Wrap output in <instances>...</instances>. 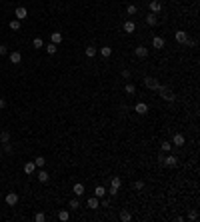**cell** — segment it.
<instances>
[{
    "mask_svg": "<svg viewBox=\"0 0 200 222\" xmlns=\"http://www.w3.org/2000/svg\"><path fill=\"white\" fill-rule=\"evenodd\" d=\"M156 92H158V94L162 96V98H164L166 102H174V100H176V96H174V92L170 90L168 86H162V84H160V88H158Z\"/></svg>",
    "mask_w": 200,
    "mask_h": 222,
    "instance_id": "6da1fadb",
    "label": "cell"
},
{
    "mask_svg": "<svg viewBox=\"0 0 200 222\" xmlns=\"http://www.w3.org/2000/svg\"><path fill=\"white\" fill-rule=\"evenodd\" d=\"M144 86H146V88H150V90H158V88H160V82H158V80H156V78H152V76H146V78H144Z\"/></svg>",
    "mask_w": 200,
    "mask_h": 222,
    "instance_id": "7a4b0ae2",
    "label": "cell"
},
{
    "mask_svg": "<svg viewBox=\"0 0 200 222\" xmlns=\"http://www.w3.org/2000/svg\"><path fill=\"white\" fill-rule=\"evenodd\" d=\"M178 164V158L174 154H170V156H164L162 158V166H168V168H174V166Z\"/></svg>",
    "mask_w": 200,
    "mask_h": 222,
    "instance_id": "3957f363",
    "label": "cell"
},
{
    "mask_svg": "<svg viewBox=\"0 0 200 222\" xmlns=\"http://www.w3.org/2000/svg\"><path fill=\"white\" fill-rule=\"evenodd\" d=\"M6 204L8 206H16V204H18V194H16V192H8L6 194Z\"/></svg>",
    "mask_w": 200,
    "mask_h": 222,
    "instance_id": "277c9868",
    "label": "cell"
},
{
    "mask_svg": "<svg viewBox=\"0 0 200 222\" xmlns=\"http://www.w3.org/2000/svg\"><path fill=\"white\" fill-rule=\"evenodd\" d=\"M134 112H138L140 116H144V114H148V106L144 104V102H136L134 104Z\"/></svg>",
    "mask_w": 200,
    "mask_h": 222,
    "instance_id": "5b68a950",
    "label": "cell"
},
{
    "mask_svg": "<svg viewBox=\"0 0 200 222\" xmlns=\"http://www.w3.org/2000/svg\"><path fill=\"white\" fill-rule=\"evenodd\" d=\"M14 16H16L18 20H24V18H28V10H26L24 6H18V8L14 10Z\"/></svg>",
    "mask_w": 200,
    "mask_h": 222,
    "instance_id": "8992f818",
    "label": "cell"
},
{
    "mask_svg": "<svg viewBox=\"0 0 200 222\" xmlns=\"http://www.w3.org/2000/svg\"><path fill=\"white\" fill-rule=\"evenodd\" d=\"M134 54H136L138 58H146V56H148V48L140 44V46H136V48H134Z\"/></svg>",
    "mask_w": 200,
    "mask_h": 222,
    "instance_id": "52a82bcc",
    "label": "cell"
},
{
    "mask_svg": "<svg viewBox=\"0 0 200 222\" xmlns=\"http://www.w3.org/2000/svg\"><path fill=\"white\" fill-rule=\"evenodd\" d=\"M150 12L152 14H160V12H162V4H160L158 0H152L150 2Z\"/></svg>",
    "mask_w": 200,
    "mask_h": 222,
    "instance_id": "ba28073f",
    "label": "cell"
},
{
    "mask_svg": "<svg viewBox=\"0 0 200 222\" xmlns=\"http://www.w3.org/2000/svg\"><path fill=\"white\" fill-rule=\"evenodd\" d=\"M184 142H186L184 134H174V138H172V146H184Z\"/></svg>",
    "mask_w": 200,
    "mask_h": 222,
    "instance_id": "9c48e42d",
    "label": "cell"
},
{
    "mask_svg": "<svg viewBox=\"0 0 200 222\" xmlns=\"http://www.w3.org/2000/svg\"><path fill=\"white\" fill-rule=\"evenodd\" d=\"M176 42L178 44H186V42H188V34H186L184 30H178L176 32Z\"/></svg>",
    "mask_w": 200,
    "mask_h": 222,
    "instance_id": "30bf717a",
    "label": "cell"
},
{
    "mask_svg": "<svg viewBox=\"0 0 200 222\" xmlns=\"http://www.w3.org/2000/svg\"><path fill=\"white\" fill-rule=\"evenodd\" d=\"M152 46H154L156 50L164 48V38L162 36H154V38H152Z\"/></svg>",
    "mask_w": 200,
    "mask_h": 222,
    "instance_id": "8fae6325",
    "label": "cell"
},
{
    "mask_svg": "<svg viewBox=\"0 0 200 222\" xmlns=\"http://www.w3.org/2000/svg\"><path fill=\"white\" fill-rule=\"evenodd\" d=\"M8 58H10V62H12V64H20V60H22V54L14 50V52H10V54H8Z\"/></svg>",
    "mask_w": 200,
    "mask_h": 222,
    "instance_id": "7c38bea8",
    "label": "cell"
},
{
    "mask_svg": "<svg viewBox=\"0 0 200 222\" xmlns=\"http://www.w3.org/2000/svg\"><path fill=\"white\" fill-rule=\"evenodd\" d=\"M122 28H124V32H126V34H132V32L136 30V24L132 22V20H126V22H124V26H122Z\"/></svg>",
    "mask_w": 200,
    "mask_h": 222,
    "instance_id": "4fadbf2b",
    "label": "cell"
},
{
    "mask_svg": "<svg viewBox=\"0 0 200 222\" xmlns=\"http://www.w3.org/2000/svg\"><path fill=\"white\" fill-rule=\"evenodd\" d=\"M156 22H158V16H156V14H152V12H150V14H146V24H148V26H156Z\"/></svg>",
    "mask_w": 200,
    "mask_h": 222,
    "instance_id": "5bb4252c",
    "label": "cell"
},
{
    "mask_svg": "<svg viewBox=\"0 0 200 222\" xmlns=\"http://www.w3.org/2000/svg\"><path fill=\"white\" fill-rule=\"evenodd\" d=\"M34 170H36V164H34V162H26V164H24V172H26L28 176L34 174Z\"/></svg>",
    "mask_w": 200,
    "mask_h": 222,
    "instance_id": "9a60e30c",
    "label": "cell"
},
{
    "mask_svg": "<svg viewBox=\"0 0 200 222\" xmlns=\"http://www.w3.org/2000/svg\"><path fill=\"white\" fill-rule=\"evenodd\" d=\"M72 190H74V194H76V196L84 194V184H82V182H76V184L72 186Z\"/></svg>",
    "mask_w": 200,
    "mask_h": 222,
    "instance_id": "2e32d148",
    "label": "cell"
},
{
    "mask_svg": "<svg viewBox=\"0 0 200 222\" xmlns=\"http://www.w3.org/2000/svg\"><path fill=\"white\" fill-rule=\"evenodd\" d=\"M94 196H96V198H104V196H106V188H104V186H96V188H94Z\"/></svg>",
    "mask_w": 200,
    "mask_h": 222,
    "instance_id": "e0dca14e",
    "label": "cell"
},
{
    "mask_svg": "<svg viewBox=\"0 0 200 222\" xmlns=\"http://www.w3.org/2000/svg\"><path fill=\"white\" fill-rule=\"evenodd\" d=\"M96 52H98V50H96L94 46H86V50H84V54H86L88 58H94V56H96Z\"/></svg>",
    "mask_w": 200,
    "mask_h": 222,
    "instance_id": "ac0fdd59",
    "label": "cell"
},
{
    "mask_svg": "<svg viewBox=\"0 0 200 222\" xmlns=\"http://www.w3.org/2000/svg\"><path fill=\"white\" fill-rule=\"evenodd\" d=\"M48 172H46V170H40V172H38V180L42 182V184H46V182H48Z\"/></svg>",
    "mask_w": 200,
    "mask_h": 222,
    "instance_id": "d6986e66",
    "label": "cell"
},
{
    "mask_svg": "<svg viewBox=\"0 0 200 222\" xmlns=\"http://www.w3.org/2000/svg\"><path fill=\"white\" fill-rule=\"evenodd\" d=\"M50 42H54V44H60V42H62V34H60V32H52V36H50Z\"/></svg>",
    "mask_w": 200,
    "mask_h": 222,
    "instance_id": "ffe728a7",
    "label": "cell"
},
{
    "mask_svg": "<svg viewBox=\"0 0 200 222\" xmlns=\"http://www.w3.org/2000/svg\"><path fill=\"white\" fill-rule=\"evenodd\" d=\"M46 48V52L48 54H56V50H58V44H54V42H50V44H46L44 46Z\"/></svg>",
    "mask_w": 200,
    "mask_h": 222,
    "instance_id": "44dd1931",
    "label": "cell"
},
{
    "mask_svg": "<svg viewBox=\"0 0 200 222\" xmlns=\"http://www.w3.org/2000/svg\"><path fill=\"white\" fill-rule=\"evenodd\" d=\"M124 92H126V94H134V92H136V86H134L132 82H126V84H124Z\"/></svg>",
    "mask_w": 200,
    "mask_h": 222,
    "instance_id": "7402d4cb",
    "label": "cell"
},
{
    "mask_svg": "<svg viewBox=\"0 0 200 222\" xmlns=\"http://www.w3.org/2000/svg\"><path fill=\"white\" fill-rule=\"evenodd\" d=\"M0 142H10V132H8V130H2V132H0Z\"/></svg>",
    "mask_w": 200,
    "mask_h": 222,
    "instance_id": "603a6c76",
    "label": "cell"
},
{
    "mask_svg": "<svg viewBox=\"0 0 200 222\" xmlns=\"http://www.w3.org/2000/svg\"><path fill=\"white\" fill-rule=\"evenodd\" d=\"M88 208H92V210H94V208H98V198H96V196H92V198H88Z\"/></svg>",
    "mask_w": 200,
    "mask_h": 222,
    "instance_id": "cb8c5ba5",
    "label": "cell"
},
{
    "mask_svg": "<svg viewBox=\"0 0 200 222\" xmlns=\"http://www.w3.org/2000/svg\"><path fill=\"white\" fill-rule=\"evenodd\" d=\"M34 164H36V168H44V164H46L44 156H36V158H34Z\"/></svg>",
    "mask_w": 200,
    "mask_h": 222,
    "instance_id": "d4e9b609",
    "label": "cell"
},
{
    "mask_svg": "<svg viewBox=\"0 0 200 222\" xmlns=\"http://www.w3.org/2000/svg\"><path fill=\"white\" fill-rule=\"evenodd\" d=\"M136 12H138V6H136V4H128V8H126V14H128V16H134Z\"/></svg>",
    "mask_w": 200,
    "mask_h": 222,
    "instance_id": "484cf974",
    "label": "cell"
},
{
    "mask_svg": "<svg viewBox=\"0 0 200 222\" xmlns=\"http://www.w3.org/2000/svg\"><path fill=\"white\" fill-rule=\"evenodd\" d=\"M8 26H10V30H20V20H18V18L10 20V24H8Z\"/></svg>",
    "mask_w": 200,
    "mask_h": 222,
    "instance_id": "4316f807",
    "label": "cell"
},
{
    "mask_svg": "<svg viewBox=\"0 0 200 222\" xmlns=\"http://www.w3.org/2000/svg\"><path fill=\"white\" fill-rule=\"evenodd\" d=\"M100 54H102L104 58H108L110 54H112V48H110V46H102V48H100Z\"/></svg>",
    "mask_w": 200,
    "mask_h": 222,
    "instance_id": "83f0119b",
    "label": "cell"
},
{
    "mask_svg": "<svg viewBox=\"0 0 200 222\" xmlns=\"http://www.w3.org/2000/svg\"><path fill=\"white\" fill-rule=\"evenodd\" d=\"M160 148H162V152H170V150H172V142H168V140H164V142L160 144Z\"/></svg>",
    "mask_w": 200,
    "mask_h": 222,
    "instance_id": "f1b7e54d",
    "label": "cell"
},
{
    "mask_svg": "<svg viewBox=\"0 0 200 222\" xmlns=\"http://www.w3.org/2000/svg\"><path fill=\"white\" fill-rule=\"evenodd\" d=\"M58 218H60L62 222H66L68 218H70V212H68V210H60V212H58Z\"/></svg>",
    "mask_w": 200,
    "mask_h": 222,
    "instance_id": "f546056e",
    "label": "cell"
},
{
    "mask_svg": "<svg viewBox=\"0 0 200 222\" xmlns=\"http://www.w3.org/2000/svg\"><path fill=\"white\" fill-rule=\"evenodd\" d=\"M32 46H34V48H44V40H42V38H34Z\"/></svg>",
    "mask_w": 200,
    "mask_h": 222,
    "instance_id": "4dcf8cb0",
    "label": "cell"
},
{
    "mask_svg": "<svg viewBox=\"0 0 200 222\" xmlns=\"http://www.w3.org/2000/svg\"><path fill=\"white\" fill-rule=\"evenodd\" d=\"M120 220H124V222H130V220H132V216H130V212L122 210V212H120Z\"/></svg>",
    "mask_w": 200,
    "mask_h": 222,
    "instance_id": "1f68e13d",
    "label": "cell"
},
{
    "mask_svg": "<svg viewBox=\"0 0 200 222\" xmlns=\"http://www.w3.org/2000/svg\"><path fill=\"white\" fill-rule=\"evenodd\" d=\"M68 206H70L72 210H76V208H80V202H78V198H72L70 202H68Z\"/></svg>",
    "mask_w": 200,
    "mask_h": 222,
    "instance_id": "d6a6232c",
    "label": "cell"
},
{
    "mask_svg": "<svg viewBox=\"0 0 200 222\" xmlns=\"http://www.w3.org/2000/svg\"><path fill=\"white\" fill-rule=\"evenodd\" d=\"M120 184H122V180L118 176H112V188H120Z\"/></svg>",
    "mask_w": 200,
    "mask_h": 222,
    "instance_id": "836d02e7",
    "label": "cell"
},
{
    "mask_svg": "<svg viewBox=\"0 0 200 222\" xmlns=\"http://www.w3.org/2000/svg\"><path fill=\"white\" fill-rule=\"evenodd\" d=\"M4 152H6V154H12V150H14V148H12V144L10 142H4Z\"/></svg>",
    "mask_w": 200,
    "mask_h": 222,
    "instance_id": "e575fe53",
    "label": "cell"
},
{
    "mask_svg": "<svg viewBox=\"0 0 200 222\" xmlns=\"http://www.w3.org/2000/svg\"><path fill=\"white\" fill-rule=\"evenodd\" d=\"M34 220H36V222H44L46 220V214H44V212H38V214L34 216Z\"/></svg>",
    "mask_w": 200,
    "mask_h": 222,
    "instance_id": "d590c367",
    "label": "cell"
},
{
    "mask_svg": "<svg viewBox=\"0 0 200 222\" xmlns=\"http://www.w3.org/2000/svg\"><path fill=\"white\" fill-rule=\"evenodd\" d=\"M8 54V46L6 44H0V56H6Z\"/></svg>",
    "mask_w": 200,
    "mask_h": 222,
    "instance_id": "8d00e7d4",
    "label": "cell"
},
{
    "mask_svg": "<svg viewBox=\"0 0 200 222\" xmlns=\"http://www.w3.org/2000/svg\"><path fill=\"white\" fill-rule=\"evenodd\" d=\"M130 76H132V72H130V70H122V78H124V80H130Z\"/></svg>",
    "mask_w": 200,
    "mask_h": 222,
    "instance_id": "74e56055",
    "label": "cell"
},
{
    "mask_svg": "<svg viewBox=\"0 0 200 222\" xmlns=\"http://www.w3.org/2000/svg\"><path fill=\"white\" fill-rule=\"evenodd\" d=\"M134 188H136V190H142V188H144V182H142V180L134 182Z\"/></svg>",
    "mask_w": 200,
    "mask_h": 222,
    "instance_id": "f35d334b",
    "label": "cell"
},
{
    "mask_svg": "<svg viewBox=\"0 0 200 222\" xmlns=\"http://www.w3.org/2000/svg\"><path fill=\"white\" fill-rule=\"evenodd\" d=\"M188 218H190V220H196V218H198V212H196V210H192V212L188 214Z\"/></svg>",
    "mask_w": 200,
    "mask_h": 222,
    "instance_id": "ab89813d",
    "label": "cell"
},
{
    "mask_svg": "<svg viewBox=\"0 0 200 222\" xmlns=\"http://www.w3.org/2000/svg\"><path fill=\"white\" fill-rule=\"evenodd\" d=\"M108 192H110L112 196H116V194H118V188H112V186H110V190H108Z\"/></svg>",
    "mask_w": 200,
    "mask_h": 222,
    "instance_id": "60d3db41",
    "label": "cell"
},
{
    "mask_svg": "<svg viewBox=\"0 0 200 222\" xmlns=\"http://www.w3.org/2000/svg\"><path fill=\"white\" fill-rule=\"evenodd\" d=\"M2 108H6V100H4V98H0V110Z\"/></svg>",
    "mask_w": 200,
    "mask_h": 222,
    "instance_id": "b9f144b4",
    "label": "cell"
}]
</instances>
